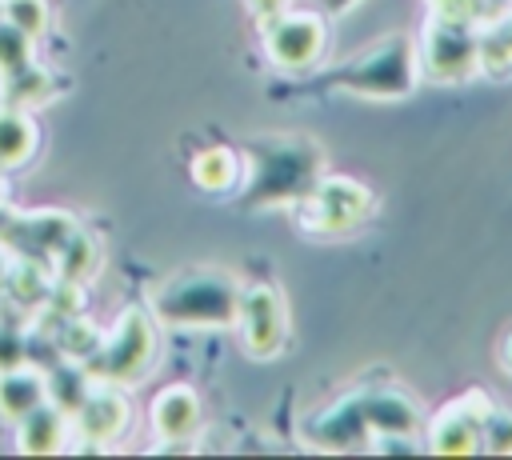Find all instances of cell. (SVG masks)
Listing matches in <instances>:
<instances>
[{
  "label": "cell",
  "instance_id": "cell-1",
  "mask_svg": "<svg viewBox=\"0 0 512 460\" xmlns=\"http://www.w3.org/2000/svg\"><path fill=\"white\" fill-rule=\"evenodd\" d=\"M416 80H420L416 44L400 32L384 36L380 44L364 48L360 56H352L348 64H340L332 72V84L340 92L368 96V100H400L416 88Z\"/></svg>",
  "mask_w": 512,
  "mask_h": 460
},
{
  "label": "cell",
  "instance_id": "cell-2",
  "mask_svg": "<svg viewBox=\"0 0 512 460\" xmlns=\"http://www.w3.org/2000/svg\"><path fill=\"white\" fill-rule=\"evenodd\" d=\"M236 304H240L236 280L216 268L184 272L156 292V316L168 324H180V328L236 324Z\"/></svg>",
  "mask_w": 512,
  "mask_h": 460
},
{
  "label": "cell",
  "instance_id": "cell-3",
  "mask_svg": "<svg viewBox=\"0 0 512 460\" xmlns=\"http://www.w3.org/2000/svg\"><path fill=\"white\" fill-rule=\"evenodd\" d=\"M320 164H324V152L308 136H288V140L280 136V140L252 144V172L260 180V188H252V200L256 204L300 200L320 180Z\"/></svg>",
  "mask_w": 512,
  "mask_h": 460
},
{
  "label": "cell",
  "instance_id": "cell-4",
  "mask_svg": "<svg viewBox=\"0 0 512 460\" xmlns=\"http://www.w3.org/2000/svg\"><path fill=\"white\" fill-rule=\"evenodd\" d=\"M416 60H420V72L436 84L468 80L480 68V28L428 16L424 36L416 44Z\"/></svg>",
  "mask_w": 512,
  "mask_h": 460
},
{
  "label": "cell",
  "instance_id": "cell-5",
  "mask_svg": "<svg viewBox=\"0 0 512 460\" xmlns=\"http://www.w3.org/2000/svg\"><path fill=\"white\" fill-rule=\"evenodd\" d=\"M372 212V192L352 176H320L300 196V224L308 232H352Z\"/></svg>",
  "mask_w": 512,
  "mask_h": 460
},
{
  "label": "cell",
  "instance_id": "cell-6",
  "mask_svg": "<svg viewBox=\"0 0 512 460\" xmlns=\"http://www.w3.org/2000/svg\"><path fill=\"white\" fill-rule=\"evenodd\" d=\"M152 360V324L144 312H124L108 336H100L96 352L84 360V368L96 380L108 384H132Z\"/></svg>",
  "mask_w": 512,
  "mask_h": 460
},
{
  "label": "cell",
  "instance_id": "cell-7",
  "mask_svg": "<svg viewBox=\"0 0 512 460\" xmlns=\"http://www.w3.org/2000/svg\"><path fill=\"white\" fill-rule=\"evenodd\" d=\"M492 408V396L472 388L456 400H448L432 424H428V448L440 452V456H468V452H480V424Z\"/></svg>",
  "mask_w": 512,
  "mask_h": 460
},
{
  "label": "cell",
  "instance_id": "cell-8",
  "mask_svg": "<svg viewBox=\"0 0 512 460\" xmlns=\"http://www.w3.org/2000/svg\"><path fill=\"white\" fill-rule=\"evenodd\" d=\"M236 324H240L244 348L252 356H276L288 336V316H284V300L276 296V288H268V284L240 288Z\"/></svg>",
  "mask_w": 512,
  "mask_h": 460
},
{
  "label": "cell",
  "instance_id": "cell-9",
  "mask_svg": "<svg viewBox=\"0 0 512 460\" xmlns=\"http://www.w3.org/2000/svg\"><path fill=\"white\" fill-rule=\"evenodd\" d=\"M264 48L276 68H312L324 52V20L316 12H280L264 24Z\"/></svg>",
  "mask_w": 512,
  "mask_h": 460
},
{
  "label": "cell",
  "instance_id": "cell-10",
  "mask_svg": "<svg viewBox=\"0 0 512 460\" xmlns=\"http://www.w3.org/2000/svg\"><path fill=\"white\" fill-rule=\"evenodd\" d=\"M128 416H132V408H128V400H124L120 384L96 380L92 392H88V396L80 400V408L72 412V424H76V432H80L84 440L108 444V440H116V436L128 428Z\"/></svg>",
  "mask_w": 512,
  "mask_h": 460
},
{
  "label": "cell",
  "instance_id": "cell-11",
  "mask_svg": "<svg viewBox=\"0 0 512 460\" xmlns=\"http://www.w3.org/2000/svg\"><path fill=\"white\" fill-rule=\"evenodd\" d=\"M196 424H200V400H196L192 388L172 384L152 400V432L160 440L180 444V440H188L196 432Z\"/></svg>",
  "mask_w": 512,
  "mask_h": 460
},
{
  "label": "cell",
  "instance_id": "cell-12",
  "mask_svg": "<svg viewBox=\"0 0 512 460\" xmlns=\"http://www.w3.org/2000/svg\"><path fill=\"white\" fill-rule=\"evenodd\" d=\"M68 412L60 408V404H52V400H44V404H36L28 416H20L16 424H20V448L24 452H60L64 448V440H68Z\"/></svg>",
  "mask_w": 512,
  "mask_h": 460
},
{
  "label": "cell",
  "instance_id": "cell-13",
  "mask_svg": "<svg viewBox=\"0 0 512 460\" xmlns=\"http://www.w3.org/2000/svg\"><path fill=\"white\" fill-rule=\"evenodd\" d=\"M48 400V376L36 372V368H24V364H12V368H0V412L8 420H20L28 416L36 404Z\"/></svg>",
  "mask_w": 512,
  "mask_h": 460
},
{
  "label": "cell",
  "instance_id": "cell-14",
  "mask_svg": "<svg viewBox=\"0 0 512 460\" xmlns=\"http://www.w3.org/2000/svg\"><path fill=\"white\" fill-rule=\"evenodd\" d=\"M32 148H36V128H32V120H28L16 104L0 108V168L24 164V160L32 156Z\"/></svg>",
  "mask_w": 512,
  "mask_h": 460
},
{
  "label": "cell",
  "instance_id": "cell-15",
  "mask_svg": "<svg viewBox=\"0 0 512 460\" xmlns=\"http://www.w3.org/2000/svg\"><path fill=\"white\" fill-rule=\"evenodd\" d=\"M480 68L484 72H508L512 68V4L480 28Z\"/></svg>",
  "mask_w": 512,
  "mask_h": 460
},
{
  "label": "cell",
  "instance_id": "cell-16",
  "mask_svg": "<svg viewBox=\"0 0 512 460\" xmlns=\"http://www.w3.org/2000/svg\"><path fill=\"white\" fill-rule=\"evenodd\" d=\"M424 4H428V16H436V20H456V24L484 28V24H492L512 0H424Z\"/></svg>",
  "mask_w": 512,
  "mask_h": 460
},
{
  "label": "cell",
  "instance_id": "cell-17",
  "mask_svg": "<svg viewBox=\"0 0 512 460\" xmlns=\"http://www.w3.org/2000/svg\"><path fill=\"white\" fill-rule=\"evenodd\" d=\"M236 176H240V164H236V156L228 148H208V152H200L192 160V180L204 192H224V188L236 184Z\"/></svg>",
  "mask_w": 512,
  "mask_h": 460
},
{
  "label": "cell",
  "instance_id": "cell-18",
  "mask_svg": "<svg viewBox=\"0 0 512 460\" xmlns=\"http://www.w3.org/2000/svg\"><path fill=\"white\" fill-rule=\"evenodd\" d=\"M92 372L88 368H80V364H64V368H56L52 376H48V400L52 404H60L68 416L80 408V400L92 392Z\"/></svg>",
  "mask_w": 512,
  "mask_h": 460
},
{
  "label": "cell",
  "instance_id": "cell-19",
  "mask_svg": "<svg viewBox=\"0 0 512 460\" xmlns=\"http://www.w3.org/2000/svg\"><path fill=\"white\" fill-rule=\"evenodd\" d=\"M56 260H60V264H56V268H60V276H68V280H84V276L100 264V260H96V244H92L80 228L64 240V248L56 252Z\"/></svg>",
  "mask_w": 512,
  "mask_h": 460
},
{
  "label": "cell",
  "instance_id": "cell-20",
  "mask_svg": "<svg viewBox=\"0 0 512 460\" xmlns=\"http://www.w3.org/2000/svg\"><path fill=\"white\" fill-rule=\"evenodd\" d=\"M32 64V36H24L16 24H8L0 16V76H16Z\"/></svg>",
  "mask_w": 512,
  "mask_h": 460
},
{
  "label": "cell",
  "instance_id": "cell-21",
  "mask_svg": "<svg viewBox=\"0 0 512 460\" xmlns=\"http://www.w3.org/2000/svg\"><path fill=\"white\" fill-rule=\"evenodd\" d=\"M4 92H8V100H12V104H40V100H48V96H52V80H48V72H44V68L28 64L24 72H16V76H8V80H4Z\"/></svg>",
  "mask_w": 512,
  "mask_h": 460
},
{
  "label": "cell",
  "instance_id": "cell-22",
  "mask_svg": "<svg viewBox=\"0 0 512 460\" xmlns=\"http://www.w3.org/2000/svg\"><path fill=\"white\" fill-rule=\"evenodd\" d=\"M480 452H512V408L508 404L492 400V408L480 424Z\"/></svg>",
  "mask_w": 512,
  "mask_h": 460
},
{
  "label": "cell",
  "instance_id": "cell-23",
  "mask_svg": "<svg viewBox=\"0 0 512 460\" xmlns=\"http://www.w3.org/2000/svg\"><path fill=\"white\" fill-rule=\"evenodd\" d=\"M4 20L36 40L48 28V4L44 0H4Z\"/></svg>",
  "mask_w": 512,
  "mask_h": 460
},
{
  "label": "cell",
  "instance_id": "cell-24",
  "mask_svg": "<svg viewBox=\"0 0 512 460\" xmlns=\"http://www.w3.org/2000/svg\"><path fill=\"white\" fill-rule=\"evenodd\" d=\"M248 8H252V16H256L260 24H268V20H276L280 12H288V0H248Z\"/></svg>",
  "mask_w": 512,
  "mask_h": 460
},
{
  "label": "cell",
  "instance_id": "cell-25",
  "mask_svg": "<svg viewBox=\"0 0 512 460\" xmlns=\"http://www.w3.org/2000/svg\"><path fill=\"white\" fill-rule=\"evenodd\" d=\"M500 368L512 376V328L500 336Z\"/></svg>",
  "mask_w": 512,
  "mask_h": 460
},
{
  "label": "cell",
  "instance_id": "cell-26",
  "mask_svg": "<svg viewBox=\"0 0 512 460\" xmlns=\"http://www.w3.org/2000/svg\"><path fill=\"white\" fill-rule=\"evenodd\" d=\"M12 264H16V260H12V252H8V244H0V288L8 284V272H12Z\"/></svg>",
  "mask_w": 512,
  "mask_h": 460
},
{
  "label": "cell",
  "instance_id": "cell-27",
  "mask_svg": "<svg viewBox=\"0 0 512 460\" xmlns=\"http://www.w3.org/2000/svg\"><path fill=\"white\" fill-rule=\"evenodd\" d=\"M328 4H332V8H348L352 0H328Z\"/></svg>",
  "mask_w": 512,
  "mask_h": 460
},
{
  "label": "cell",
  "instance_id": "cell-28",
  "mask_svg": "<svg viewBox=\"0 0 512 460\" xmlns=\"http://www.w3.org/2000/svg\"><path fill=\"white\" fill-rule=\"evenodd\" d=\"M0 204H4V184H0Z\"/></svg>",
  "mask_w": 512,
  "mask_h": 460
},
{
  "label": "cell",
  "instance_id": "cell-29",
  "mask_svg": "<svg viewBox=\"0 0 512 460\" xmlns=\"http://www.w3.org/2000/svg\"><path fill=\"white\" fill-rule=\"evenodd\" d=\"M0 16H4V0H0Z\"/></svg>",
  "mask_w": 512,
  "mask_h": 460
}]
</instances>
